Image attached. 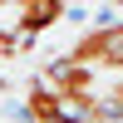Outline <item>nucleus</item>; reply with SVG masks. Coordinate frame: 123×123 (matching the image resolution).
<instances>
[{
  "label": "nucleus",
  "instance_id": "1",
  "mask_svg": "<svg viewBox=\"0 0 123 123\" xmlns=\"http://www.w3.org/2000/svg\"><path fill=\"white\" fill-rule=\"evenodd\" d=\"M69 54L84 59L98 74H123V20H108V25H94L69 44Z\"/></svg>",
  "mask_w": 123,
  "mask_h": 123
},
{
  "label": "nucleus",
  "instance_id": "2",
  "mask_svg": "<svg viewBox=\"0 0 123 123\" xmlns=\"http://www.w3.org/2000/svg\"><path fill=\"white\" fill-rule=\"evenodd\" d=\"M25 118L30 123H89V113L74 104V98H64L44 74L25 89Z\"/></svg>",
  "mask_w": 123,
  "mask_h": 123
},
{
  "label": "nucleus",
  "instance_id": "3",
  "mask_svg": "<svg viewBox=\"0 0 123 123\" xmlns=\"http://www.w3.org/2000/svg\"><path fill=\"white\" fill-rule=\"evenodd\" d=\"M64 10H69V0H10L5 15H10V25L35 44L44 30H54L59 20H64Z\"/></svg>",
  "mask_w": 123,
  "mask_h": 123
},
{
  "label": "nucleus",
  "instance_id": "4",
  "mask_svg": "<svg viewBox=\"0 0 123 123\" xmlns=\"http://www.w3.org/2000/svg\"><path fill=\"white\" fill-rule=\"evenodd\" d=\"M25 49H30V39L20 35L15 25H0V59H5V64H10V59H20Z\"/></svg>",
  "mask_w": 123,
  "mask_h": 123
},
{
  "label": "nucleus",
  "instance_id": "5",
  "mask_svg": "<svg viewBox=\"0 0 123 123\" xmlns=\"http://www.w3.org/2000/svg\"><path fill=\"white\" fill-rule=\"evenodd\" d=\"M5 10H10V0H0V20H5Z\"/></svg>",
  "mask_w": 123,
  "mask_h": 123
}]
</instances>
